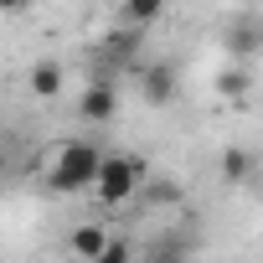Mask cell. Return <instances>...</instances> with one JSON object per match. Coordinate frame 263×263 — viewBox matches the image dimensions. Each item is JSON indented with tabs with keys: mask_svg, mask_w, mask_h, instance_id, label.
<instances>
[{
	"mask_svg": "<svg viewBox=\"0 0 263 263\" xmlns=\"http://www.w3.org/2000/svg\"><path fill=\"white\" fill-rule=\"evenodd\" d=\"M93 171H98V145L93 140H67L47 165V186L57 196H83L93 186Z\"/></svg>",
	"mask_w": 263,
	"mask_h": 263,
	"instance_id": "obj_1",
	"label": "cell"
},
{
	"mask_svg": "<svg viewBox=\"0 0 263 263\" xmlns=\"http://www.w3.org/2000/svg\"><path fill=\"white\" fill-rule=\"evenodd\" d=\"M140 181H145V160L135 155H98V171H93V196L103 206H129L140 196Z\"/></svg>",
	"mask_w": 263,
	"mask_h": 263,
	"instance_id": "obj_2",
	"label": "cell"
},
{
	"mask_svg": "<svg viewBox=\"0 0 263 263\" xmlns=\"http://www.w3.org/2000/svg\"><path fill=\"white\" fill-rule=\"evenodd\" d=\"M140 98H145L150 108H165V103L176 98V72H171V62H140Z\"/></svg>",
	"mask_w": 263,
	"mask_h": 263,
	"instance_id": "obj_3",
	"label": "cell"
},
{
	"mask_svg": "<svg viewBox=\"0 0 263 263\" xmlns=\"http://www.w3.org/2000/svg\"><path fill=\"white\" fill-rule=\"evenodd\" d=\"M140 47H145V26H135V21H124L114 36H103V47H98V57L108 62V67H124V62H135L140 57Z\"/></svg>",
	"mask_w": 263,
	"mask_h": 263,
	"instance_id": "obj_4",
	"label": "cell"
},
{
	"mask_svg": "<svg viewBox=\"0 0 263 263\" xmlns=\"http://www.w3.org/2000/svg\"><path fill=\"white\" fill-rule=\"evenodd\" d=\"M78 114H83L88 124H108V119L119 114L114 83H108V78H103V83H88V88H83V98H78Z\"/></svg>",
	"mask_w": 263,
	"mask_h": 263,
	"instance_id": "obj_5",
	"label": "cell"
},
{
	"mask_svg": "<svg viewBox=\"0 0 263 263\" xmlns=\"http://www.w3.org/2000/svg\"><path fill=\"white\" fill-rule=\"evenodd\" d=\"M62 88H67L62 62H57V57H42V62L31 67V98H57Z\"/></svg>",
	"mask_w": 263,
	"mask_h": 263,
	"instance_id": "obj_6",
	"label": "cell"
},
{
	"mask_svg": "<svg viewBox=\"0 0 263 263\" xmlns=\"http://www.w3.org/2000/svg\"><path fill=\"white\" fill-rule=\"evenodd\" d=\"M103 242H108V227H103V222H83V227H72V237H67V253L93 263V258L103 253Z\"/></svg>",
	"mask_w": 263,
	"mask_h": 263,
	"instance_id": "obj_7",
	"label": "cell"
},
{
	"mask_svg": "<svg viewBox=\"0 0 263 263\" xmlns=\"http://www.w3.org/2000/svg\"><path fill=\"white\" fill-rule=\"evenodd\" d=\"M258 42H263V36H258V16H242V21L227 31V52H232L237 62H248V57L258 52Z\"/></svg>",
	"mask_w": 263,
	"mask_h": 263,
	"instance_id": "obj_8",
	"label": "cell"
},
{
	"mask_svg": "<svg viewBox=\"0 0 263 263\" xmlns=\"http://www.w3.org/2000/svg\"><path fill=\"white\" fill-rule=\"evenodd\" d=\"M222 181L227 186H248L253 181V155L248 150H227L222 155Z\"/></svg>",
	"mask_w": 263,
	"mask_h": 263,
	"instance_id": "obj_9",
	"label": "cell"
},
{
	"mask_svg": "<svg viewBox=\"0 0 263 263\" xmlns=\"http://www.w3.org/2000/svg\"><path fill=\"white\" fill-rule=\"evenodd\" d=\"M160 11H165V0H124V11H119V16H124V21H135V26H150Z\"/></svg>",
	"mask_w": 263,
	"mask_h": 263,
	"instance_id": "obj_10",
	"label": "cell"
},
{
	"mask_svg": "<svg viewBox=\"0 0 263 263\" xmlns=\"http://www.w3.org/2000/svg\"><path fill=\"white\" fill-rule=\"evenodd\" d=\"M248 83H253V78H248V67H227V72H222V78H217V93H222V98H232V103H237V98H242V93H248Z\"/></svg>",
	"mask_w": 263,
	"mask_h": 263,
	"instance_id": "obj_11",
	"label": "cell"
},
{
	"mask_svg": "<svg viewBox=\"0 0 263 263\" xmlns=\"http://www.w3.org/2000/svg\"><path fill=\"white\" fill-rule=\"evenodd\" d=\"M129 258H135V242H124V237H108V242H103V253H98L93 263H129Z\"/></svg>",
	"mask_w": 263,
	"mask_h": 263,
	"instance_id": "obj_12",
	"label": "cell"
},
{
	"mask_svg": "<svg viewBox=\"0 0 263 263\" xmlns=\"http://www.w3.org/2000/svg\"><path fill=\"white\" fill-rule=\"evenodd\" d=\"M140 191H150V201H165V206H171V201H181V191H176V186H165V181H155V186H145V181H140Z\"/></svg>",
	"mask_w": 263,
	"mask_h": 263,
	"instance_id": "obj_13",
	"label": "cell"
},
{
	"mask_svg": "<svg viewBox=\"0 0 263 263\" xmlns=\"http://www.w3.org/2000/svg\"><path fill=\"white\" fill-rule=\"evenodd\" d=\"M16 11H26V0H0V16H16Z\"/></svg>",
	"mask_w": 263,
	"mask_h": 263,
	"instance_id": "obj_14",
	"label": "cell"
}]
</instances>
